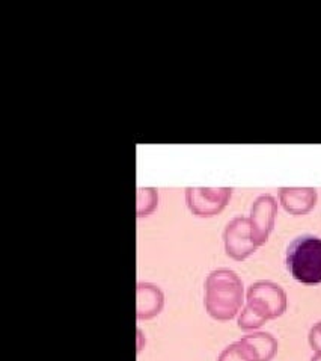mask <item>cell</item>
Segmentation results:
<instances>
[{"label": "cell", "mask_w": 321, "mask_h": 361, "mask_svg": "<svg viewBox=\"0 0 321 361\" xmlns=\"http://www.w3.org/2000/svg\"><path fill=\"white\" fill-rule=\"evenodd\" d=\"M206 310L216 321H231L244 302V286L237 274L227 268L211 271L206 280Z\"/></svg>", "instance_id": "1"}, {"label": "cell", "mask_w": 321, "mask_h": 361, "mask_svg": "<svg viewBox=\"0 0 321 361\" xmlns=\"http://www.w3.org/2000/svg\"><path fill=\"white\" fill-rule=\"evenodd\" d=\"M285 263L296 281L308 286L321 284V238H296L287 248Z\"/></svg>", "instance_id": "2"}, {"label": "cell", "mask_w": 321, "mask_h": 361, "mask_svg": "<svg viewBox=\"0 0 321 361\" xmlns=\"http://www.w3.org/2000/svg\"><path fill=\"white\" fill-rule=\"evenodd\" d=\"M246 304L265 321H272L287 312L288 298L279 284L270 280H260L249 286L246 292Z\"/></svg>", "instance_id": "3"}, {"label": "cell", "mask_w": 321, "mask_h": 361, "mask_svg": "<svg viewBox=\"0 0 321 361\" xmlns=\"http://www.w3.org/2000/svg\"><path fill=\"white\" fill-rule=\"evenodd\" d=\"M232 188H186V204L195 216H216L228 206Z\"/></svg>", "instance_id": "4"}, {"label": "cell", "mask_w": 321, "mask_h": 361, "mask_svg": "<svg viewBox=\"0 0 321 361\" xmlns=\"http://www.w3.org/2000/svg\"><path fill=\"white\" fill-rule=\"evenodd\" d=\"M225 251L232 260H246L258 248L252 239L251 221L246 216L232 218L223 230Z\"/></svg>", "instance_id": "5"}, {"label": "cell", "mask_w": 321, "mask_h": 361, "mask_svg": "<svg viewBox=\"0 0 321 361\" xmlns=\"http://www.w3.org/2000/svg\"><path fill=\"white\" fill-rule=\"evenodd\" d=\"M277 201L270 194H263L253 201L251 209V231L256 247H263L275 228Z\"/></svg>", "instance_id": "6"}, {"label": "cell", "mask_w": 321, "mask_h": 361, "mask_svg": "<svg viewBox=\"0 0 321 361\" xmlns=\"http://www.w3.org/2000/svg\"><path fill=\"white\" fill-rule=\"evenodd\" d=\"M277 198L288 214L303 216L315 207L318 194L314 188H279Z\"/></svg>", "instance_id": "7"}, {"label": "cell", "mask_w": 321, "mask_h": 361, "mask_svg": "<svg viewBox=\"0 0 321 361\" xmlns=\"http://www.w3.org/2000/svg\"><path fill=\"white\" fill-rule=\"evenodd\" d=\"M165 305V293L153 283H137L136 286V317L139 321L153 319Z\"/></svg>", "instance_id": "8"}, {"label": "cell", "mask_w": 321, "mask_h": 361, "mask_svg": "<svg viewBox=\"0 0 321 361\" xmlns=\"http://www.w3.org/2000/svg\"><path fill=\"white\" fill-rule=\"evenodd\" d=\"M239 342L252 361H272L277 354V341L270 333L256 331L246 334Z\"/></svg>", "instance_id": "9"}, {"label": "cell", "mask_w": 321, "mask_h": 361, "mask_svg": "<svg viewBox=\"0 0 321 361\" xmlns=\"http://www.w3.org/2000/svg\"><path fill=\"white\" fill-rule=\"evenodd\" d=\"M158 194L154 188H139L136 201V215L137 218H145L153 214L157 209Z\"/></svg>", "instance_id": "10"}, {"label": "cell", "mask_w": 321, "mask_h": 361, "mask_svg": "<svg viewBox=\"0 0 321 361\" xmlns=\"http://www.w3.org/2000/svg\"><path fill=\"white\" fill-rule=\"evenodd\" d=\"M265 322L267 321L264 319V317H261L248 304H246L243 309H241V312L239 314V321H237L240 330H243V331L258 330V328H261Z\"/></svg>", "instance_id": "11"}, {"label": "cell", "mask_w": 321, "mask_h": 361, "mask_svg": "<svg viewBox=\"0 0 321 361\" xmlns=\"http://www.w3.org/2000/svg\"><path fill=\"white\" fill-rule=\"evenodd\" d=\"M218 361H252L240 342H234L223 349Z\"/></svg>", "instance_id": "12"}, {"label": "cell", "mask_w": 321, "mask_h": 361, "mask_svg": "<svg viewBox=\"0 0 321 361\" xmlns=\"http://www.w3.org/2000/svg\"><path fill=\"white\" fill-rule=\"evenodd\" d=\"M308 342L315 353L321 351V321L311 326V330H309L308 334Z\"/></svg>", "instance_id": "13"}, {"label": "cell", "mask_w": 321, "mask_h": 361, "mask_svg": "<svg viewBox=\"0 0 321 361\" xmlns=\"http://www.w3.org/2000/svg\"><path fill=\"white\" fill-rule=\"evenodd\" d=\"M311 361H321V351L320 353H315L311 358Z\"/></svg>", "instance_id": "14"}]
</instances>
